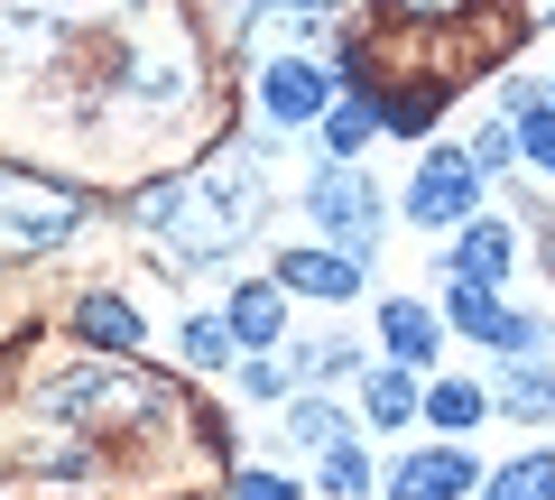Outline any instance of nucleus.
I'll use <instances>...</instances> for the list:
<instances>
[{
    "label": "nucleus",
    "instance_id": "f257e3e1",
    "mask_svg": "<svg viewBox=\"0 0 555 500\" xmlns=\"http://www.w3.org/2000/svg\"><path fill=\"white\" fill-rule=\"evenodd\" d=\"M259 214H269V167H259V149H222L204 177H158L139 195V222L167 232V269H204L222 251H241L259 232Z\"/></svg>",
    "mask_w": 555,
    "mask_h": 500
},
{
    "label": "nucleus",
    "instance_id": "f03ea898",
    "mask_svg": "<svg viewBox=\"0 0 555 500\" xmlns=\"http://www.w3.org/2000/svg\"><path fill=\"white\" fill-rule=\"evenodd\" d=\"M38 418L75 426V436H102V426H158L167 418V389L158 381H130V371H65V381L38 389Z\"/></svg>",
    "mask_w": 555,
    "mask_h": 500
},
{
    "label": "nucleus",
    "instance_id": "7ed1b4c3",
    "mask_svg": "<svg viewBox=\"0 0 555 500\" xmlns=\"http://www.w3.org/2000/svg\"><path fill=\"white\" fill-rule=\"evenodd\" d=\"M83 185L65 195V185H38V177H10L0 167V260H47V251H65V241L83 232Z\"/></svg>",
    "mask_w": 555,
    "mask_h": 500
},
{
    "label": "nucleus",
    "instance_id": "20e7f679",
    "mask_svg": "<svg viewBox=\"0 0 555 500\" xmlns=\"http://www.w3.org/2000/svg\"><path fill=\"white\" fill-rule=\"evenodd\" d=\"M306 214L334 232V251H352V260H371L379 251V195H371V177H352V158H334V167H315L306 177Z\"/></svg>",
    "mask_w": 555,
    "mask_h": 500
},
{
    "label": "nucleus",
    "instance_id": "39448f33",
    "mask_svg": "<svg viewBox=\"0 0 555 500\" xmlns=\"http://www.w3.org/2000/svg\"><path fill=\"white\" fill-rule=\"evenodd\" d=\"M481 204V167L463 158V149H426L408 177V222H426V232H444V222H473Z\"/></svg>",
    "mask_w": 555,
    "mask_h": 500
},
{
    "label": "nucleus",
    "instance_id": "423d86ee",
    "mask_svg": "<svg viewBox=\"0 0 555 500\" xmlns=\"http://www.w3.org/2000/svg\"><path fill=\"white\" fill-rule=\"evenodd\" d=\"M259 102H269V120H324V102H334V75H324L315 56H269L259 65Z\"/></svg>",
    "mask_w": 555,
    "mask_h": 500
},
{
    "label": "nucleus",
    "instance_id": "0eeeda50",
    "mask_svg": "<svg viewBox=\"0 0 555 500\" xmlns=\"http://www.w3.org/2000/svg\"><path fill=\"white\" fill-rule=\"evenodd\" d=\"M481 491V463L454 454V445H436V454H408L389 482V500H473Z\"/></svg>",
    "mask_w": 555,
    "mask_h": 500
},
{
    "label": "nucleus",
    "instance_id": "6e6552de",
    "mask_svg": "<svg viewBox=\"0 0 555 500\" xmlns=\"http://www.w3.org/2000/svg\"><path fill=\"white\" fill-rule=\"evenodd\" d=\"M324 28H334V0H250V20H241L232 38L269 56V47H287V38H324Z\"/></svg>",
    "mask_w": 555,
    "mask_h": 500
},
{
    "label": "nucleus",
    "instance_id": "1a4fd4ad",
    "mask_svg": "<svg viewBox=\"0 0 555 500\" xmlns=\"http://www.w3.org/2000/svg\"><path fill=\"white\" fill-rule=\"evenodd\" d=\"M65 0H0V65H38L65 38Z\"/></svg>",
    "mask_w": 555,
    "mask_h": 500
},
{
    "label": "nucleus",
    "instance_id": "9d476101",
    "mask_svg": "<svg viewBox=\"0 0 555 500\" xmlns=\"http://www.w3.org/2000/svg\"><path fill=\"white\" fill-rule=\"evenodd\" d=\"M278 287H287V297H352L361 260L352 251H278Z\"/></svg>",
    "mask_w": 555,
    "mask_h": 500
},
{
    "label": "nucleus",
    "instance_id": "9b49d317",
    "mask_svg": "<svg viewBox=\"0 0 555 500\" xmlns=\"http://www.w3.org/2000/svg\"><path fill=\"white\" fill-rule=\"evenodd\" d=\"M75 334L93 343V352H139V334H149V324H139L120 297H102V287H93V297H75Z\"/></svg>",
    "mask_w": 555,
    "mask_h": 500
},
{
    "label": "nucleus",
    "instance_id": "f8f14e48",
    "mask_svg": "<svg viewBox=\"0 0 555 500\" xmlns=\"http://www.w3.org/2000/svg\"><path fill=\"white\" fill-rule=\"evenodd\" d=\"M491 408H509V418L546 426V418H555V371H546V361H509V371H500V399H491Z\"/></svg>",
    "mask_w": 555,
    "mask_h": 500
},
{
    "label": "nucleus",
    "instance_id": "ddd939ff",
    "mask_svg": "<svg viewBox=\"0 0 555 500\" xmlns=\"http://www.w3.org/2000/svg\"><path fill=\"white\" fill-rule=\"evenodd\" d=\"M509 260H518V241L500 232V222H463V241H454V279H481V287H491Z\"/></svg>",
    "mask_w": 555,
    "mask_h": 500
},
{
    "label": "nucleus",
    "instance_id": "4468645a",
    "mask_svg": "<svg viewBox=\"0 0 555 500\" xmlns=\"http://www.w3.org/2000/svg\"><path fill=\"white\" fill-rule=\"evenodd\" d=\"M278 324H287V287H241V297H232V343H250V352H259V343H278Z\"/></svg>",
    "mask_w": 555,
    "mask_h": 500
},
{
    "label": "nucleus",
    "instance_id": "2eb2a0df",
    "mask_svg": "<svg viewBox=\"0 0 555 500\" xmlns=\"http://www.w3.org/2000/svg\"><path fill=\"white\" fill-rule=\"evenodd\" d=\"M379 334H389L398 361H426V352H436V316H426L416 297H389V306H379Z\"/></svg>",
    "mask_w": 555,
    "mask_h": 500
},
{
    "label": "nucleus",
    "instance_id": "dca6fc26",
    "mask_svg": "<svg viewBox=\"0 0 555 500\" xmlns=\"http://www.w3.org/2000/svg\"><path fill=\"white\" fill-rule=\"evenodd\" d=\"M481 500H555V463H546V454H518V463H500V473L481 482Z\"/></svg>",
    "mask_w": 555,
    "mask_h": 500
},
{
    "label": "nucleus",
    "instance_id": "f3484780",
    "mask_svg": "<svg viewBox=\"0 0 555 500\" xmlns=\"http://www.w3.org/2000/svg\"><path fill=\"white\" fill-rule=\"evenodd\" d=\"M361 408H371V426H408L416 418V381H408V371H371Z\"/></svg>",
    "mask_w": 555,
    "mask_h": 500
},
{
    "label": "nucleus",
    "instance_id": "a211bd4d",
    "mask_svg": "<svg viewBox=\"0 0 555 500\" xmlns=\"http://www.w3.org/2000/svg\"><path fill=\"white\" fill-rule=\"evenodd\" d=\"M324 491L334 500H371V454H361V445H324Z\"/></svg>",
    "mask_w": 555,
    "mask_h": 500
},
{
    "label": "nucleus",
    "instance_id": "6ab92c4d",
    "mask_svg": "<svg viewBox=\"0 0 555 500\" xmlns=\"http://www.w3.org/2000/svg\"><path fill=\"white\" fill-rule=\"evenodd\" d=\"M416 408H426V418H436L444 436H454V426H473V418H481V408H491V399H481L473 381H436V389H426V399H416Z\"/></svg>",
    "mask_w": 555,
    "mask_h": 500
},
{
    "label": "nucleus",
    "instance_id": "aec40b11",
    "mask_svg": "<svg viewBox=\"0 0 555 500\" xmlns=\"http://www.w3.org/2000/svg\"><path fill=\"white\" fill-rule=\"evenodd\" d=\"M444 316H454L463 334H481V343H491L500 306H491V287H481V279H454V287H444Z\"/></svg>",
    "mask_w": 555,
    "mask_h": 500
},
{
    "label": "nucleus",
    "instance_id": "412c9836",
    "mask_svg": "<svg viewBox=\"0 0 555 500\" xmlns=\"http://www.w3.org/2000/svg\"><path fill=\"white\" fill-rule=\"evenodd\" d=\"M371 130H379V112H371V102H324V140H334V158H352V149L371 140Z\"/></svg>",
    "mask_w": 555,
    "mask_h": 500
},
{
    "label": "nucleus",
    "instance_id": "4be33fe9",
    "mask_svg": "<svg viewBox=\"0 0 555 500\" xmlns=\"http://www.w3.org/2000/svg\"><path fill=\"white\" fill-rule=\"evenodd\" d=\"M518 158H528V167H546V177H555V102L518 112Z\"/></svg>",
    "mask_w": 555,
    "mask_h": 500
},
{
    "label": "nucleus",
    "instance_id": "5701e85b",
    "mask_svg": "<svg viewBox=\"0 0 555 500\" xmlns=\"http://www.w3.org/2000/svg\"><path fill=\"white\" fill-rule=\"evenodd\" d=\"M185 361H195V371H222V361H232V324L195 316V324H185Z\"/></svg>",
    "mask_w": 555,
    "mask_h": 500
},
{
    "label": "nucleus",
    "instance_id": "b1692460",
    "mask_svg": "<svg viewBox=\"0 0 555 500\" xmlns=\"http://www.w3.org/2000/svg\"><path fill=\"white\" fill-rule=\"evenodd\" d=\"M491 343H500L509 361H546V324H537V316H500Z\"/></svg>",
    "mask_w": 555,
    "mask_h": 500
},
{
    "label": "nucleus",
    "instance_id": "393cba45",
    "mask_svg": "<svg viewBox=\"0 0 555 500\" xmlns=\"http://www.w3.org/2000/svg\"><path fill=\"white\" fill-rule=\"evenodd\" d=\"M287 436H297V445H334V436H343V418H334L324 399H297V408H287Z\"/></svg>",
    "mask_w": 555,
    "mask_h": 500
},
{
    "label": "nucleus",
    "instance_id": "a878e982",
    "mask_svg": "<svg viewBox=\"0 0 555 500\" xmlns=\"http://www.w3.org/2000/svg\"><path fill=\"white\" fill-rule=\"evenodd\" d=\"M38 473H47V482H83V473H93V445H83V436H75V445H47Z\"/></svg>",
    "mask_w": 555,
    "mask_h": 500
},
{
    "label": "nucleus",
    "instance_id": "bb28decb",
    "mask_svg": "<svg viewBox=\"0 0 555 500\" xmlns=\"http://www.w3.org/2000/svg\"><path fill=\"white\" fill-rule=\"evenodd\" d=\"M379 120H389V130H416V140H426V130H436V93H398Z\"/></svg>",
    "mask_w": 555,
    "mask_h": 500
},
{
    "label": "nucleus",
    "instance_id": "cd10ccee",
    "mask_svg": "<svg viewBox=\"0 0 555 500\" xmlns=\"http://www.w3.org/2000/svg\"><path fill=\"white\" fill-rule=\"evenodd\" d=\"M509 158H518V120H500V130H481V140H473V167H481V177L509 167Z\"/></svg>",
    "mask_w": 555,
    "mask_h": 500
},
{
    "label": "nucleus",
    "instance_id": "c85d7f7f",
    "mask_svg": "<svg viewBox=\"0 0 555 500\" xmlns=\"http://www.w3.org/2000/svg\"><path fill=\"white\" fill-rule=\"evenodd\" d=\"M324 371H352V343H315V352H297V381H324Z\"/></svg>",
    "mask_w": 555,
    "mask_h": 500
},
{
    "label": "nucleus",
    "instance_id": "c756f323",
    "mask_svg": "<svg viewBox=\"0 0 555 500\" xmlns=\"http://www.w3.org/2000/svg\"><path fill=\"white\" fill-rule=\"evenodd\" d=\"M232 500H297L278 473H232Z\"/></svg>",
    "mask_w": 555,
    "mask_h": 500
},
{
    "label": "nucleus",
    "instance_id": "7c9ffc66",
    "mask_svg": "<svg viewBox=\"0 0 555 500\" xmlns=\"http://www.w3.org/2000/svg\"><path fill=\"white\" fill-rule=\"evenodd\" d=\"M398 10H426V20H436V10H454V0H398Z\"/></svg>",
    "mask_w": 555,
    "mask_h": 500
}]
</instances>
